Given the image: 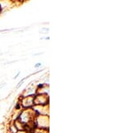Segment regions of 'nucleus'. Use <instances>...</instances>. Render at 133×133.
<instances>
[{
    "label": "nucleus",
    "mask_w": 133,
    "mask_h": 133,
    "mask_svg": "<svg viewBox=\"0 0 133 133\" xmlns=\"http://www.w3.org/2000/svg\"><path fill=\"white\" fill-rule=\"evenodd\" d=\"M40 65H41L40 64H35V67H36V68H37V67H39Z\"/></svg>",
    "instance_id": "nucleus-1"
}]
</instances>
